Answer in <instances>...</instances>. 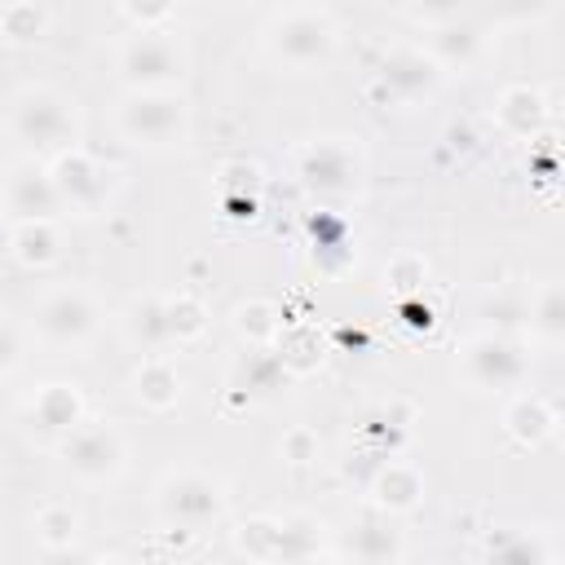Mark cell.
I'll return each instance as SVG.
<instances>
[{"label":"cell","mask_w":565,"mask_h":565,"mask_svg":"<svg viewBox=\"0 0 565 565\" xmlns=\"http://www.w3.org/2000/svg\"><path fill=\"white\" fill-rule=\"evenodd\" d=\"M13 132L40 150H57L75 141V119L66 110V102L49 88H26L13 102Z\"/></svg>","instance_id":"cell-1"},{"label":"cell","mask_w":565,"mask_h":565,"mask_svg":"<svg viewBox=\"0 0 565 565\" xmlns=\"http://www.w3.org/2000/svg\"><path fill=\"white\" fill-rule=\"evenodd\" d=\"M331 44H335V31H331V22H327L322 13H313V9H296V13H287V18H278V22L269 26V49H274V57H282L287 66L327 62Z\"/></svg>","instance_id":"cell-2"},{"label":"cell","mask_w":565,"mask_h":565,"mask_svg":"<svg viewBox=\"0 0 565 565\" xmlns=\"http://www.w3.org/2000/svg\"><path fill=\"white\" fill-rule=\"evenodd\" d=\"M159 512L168 525H181V530H203L207 521H216L221 512V490L199 477V472H181V477H168L159 486Z\"/></svg>","instance_id":"cell-3"},{"label":"cell","mask_w":565,"mask_h":565,"mask_svg":"<svg viewBox=\"0 0 565 565\" xmlns=\"http://www.w3.org/2000/svg\"><path fill=\"white\" fill-rule=\"evenodd\" d=\"M119 71L141 93L146 88H163V84H172L181 75V49L172 40H163V35H137V40L124 44Z\"/></svg>","instance_id":"cell-4"},{"label":"cell","mask_w":565,"mask_h":565,"mask_svg":"<svg viewBox=\"0 0 565 565\" xmlns=\"http://www.w3.org/2000/svg\"><path fill=\"white\" fill-rule=\"evenodd\" d=\"M124 132L132 141H146V146H168L185 132V106L177 97H163V93H141L124 106L119 115Z\"/></svg>","instance_id":"cell-5"},{"label":"cell","mask_w":565,"mask_h":565,"mask_svg":"<svg viewBox=\"0 0 565 565\" xmlns=\"http://www.w3.org/2000/svg\"><path fill=\"white\" fill-rule=\"evenodd\" d=\"M35 327H40V335H44L49 344H79V340L93 335L97 309L88 305L84 291H57V296H49V300L40 305Z\"/></svg>","instance_id":"cell-6"},{"label":"cell","mask_w":565,"mask_h":565,"mask_svg":"<svg viewBox=\"0 0 565 565\" xmlns=\"http://www.w3.org/2000/svg\"><path fill=\"white\" fill-rule=\"evenodd\" d=\"M66 463L71 472L88 477V481H102V477H115L119 463H124V446L110 428H71L66 433Z\"/></svg>","instance_id":"cell-7"},{"label":"cell","mask_w":565,"mask_h":565,"mask_svg":"<svg viewBox=\"0 0 565 565\" xmlns=\"http://www.w3.org/2000/svg\"><path fill=\"white\" fill-rule=\"evenodd\" d=\"M53 185H57V199L62 203H71V207H79V212H93L97 203H102V194H106V181H102V168L88 159V154H79V150H62L57 159H53Z\"/></svg>","instance_id":"cell-8"},{"label":"cell","mask_w":565,"mask_h":565,"mask_svg":"<svg viewBox=\"0 0 565 565\" xmlns=\"http://www.w3.org/2000/svg\"><path fill=\"white\" fill-rule=\"evenodd\" d=\"M521 371H525V358H521L516 344H503V340H490L486 335V340H477L468 349V375L481 388H503V384L521 380Z\"/></svg>","instance_id":"cell-9"},{"label":"cell","mask_w":565,"mask_h":565,"mask_svg":"<svg viewBox=\"0 0 565 565\" xmlns=\"http://www.w3.org/2000/svg\"><path fill=\"white\" fill-rule=\"evenodd\" d=\"M9 207H13L18 216H26V221H49V216L62 207L53 177H49V172H35L31 163L18 168V172L9 177Z\"/></svg>","instance_id":"cell-10"},{"label":"cell","mask_w":565,"mask_h":565,"mask_svg":"<svg viewBox=\"0 0 565 565\" xmlns=\"http://www.w3.org/2000/svg\"><path fill=\"white\" fill-rule=\"evenodd\" d=\"M300 177H305V185H318V190H349L353 177H358V163H353V154L344 146L318 141V146L305 150Z\"/></svg>","instance_id":"cell-11"},{"label":"cell","mask_w":565,"mask_h":565,"mask_svg":"<svg viewBox=\"0 0 565 565\" xmlns=\"http://www.w3.org/2000/svg\"><path fill=\"white\" fill-rule=\"evenodd\" d=\"M35 424L44 433H71L79 424V397L66 388V384H49L40 397H35Z\"/></svg>","instance_id":"cell-12"},{"label":"cell","mask_w":565,"mask_h":565,"mask_svg":"<svg viewBox=\"0 0 565 565\" xmlns=\"http://www.w3.org/2000/svg\"><path fill=\"white\" fill-rule=\"evenodd\" d=\"M380 79H384L388 88H397V93H419V88L433 84V62L419 57V53H411V49H402V53L384 57Z\"/></svg>","instance_id":"cell-13"},{"label":"cell","mask_w":565,"mask_h":565,"mask_svg":"<svg viewBox=\"0 0 565 565\" xmlns=\"http://www.w3.org/2000/svg\"><path fill=\"white\" fill-rule=\"evenodd\" d=\"M177 393H181V380H177V371L168 362L154 358V362H146L137 371V397H146L150 406H172Z\"/></svg>","instance_id":"cell-14"},{"label":"cell","mask_w":565,"mask_h":565,"mask_svg":"<svg viewBox=\"0 0 565 565\" xmlns=\"http://www.w3.org/2000/svg\"><path fill=\"white\" fill-rule=\"evenodd\" d=\"M309 552H318V539H313L309 521H278L274 525L269 556H309Z\"/></svg>","instance_id":"cell-15"},{"label":"cell","mask_w":565,"mask_h":565,"mask_svg":"<svg viewBox=\"0 0 565 565\" xmlns=\"http://www.w3.org/2000/svg\"><path fill=\"white\" fill-rule=\"evenodd\" d=\"M13 243H18V256H22L26 265H49V260L57 256V238H53V230H49L44 221H26Z\"/></svg>","instance_id":"cell-16"},{"label":"cell","mask_w":565,"mask_h":565,"mask_svg":"<svg viewBox=\"0 0 565 565\" xmlns=\"http://www.w3.org/2000/svg\"><path fill=\"white\" fill-rule=\"evenodd\" d=\"M375 490H380V503L384 508H411L419 499V477L411 468H388Z\"/></svg>","instance_id":"cell-17"},{"label":"cell","mask_w":565,"mask_h":565,"mask_svg":"<svg viewBox=\"0 0 565 565\" xmlns=\"http://www.w3.org/2000/svg\"><path fill=\"white\" fill-rule=\"evenodd\" d=\"M349 547H353V556H362V561H384V556H397V539H393V530H375V525L353 530Z\"/></svg>","instance_id":"cell-18"},{"label":"cell","mask_w":565,"mask_h":565,"mask_svg":"<svg viewBox=\"0 0 565 565\" xmlns=\"http://www.w3.org/2000/svg\"><path fill=\"white\" fill-rule=\"evenodd\" d=\"M508 424H512V433H516V437L539 441V437L547 433L552 415L543 411V402H516V406H512V415H508Z\"/></svg>","instance_id":"cell-19"},{"label":"cell","mask_w":565,"mask_h":565,"mask_svg":"<svg viewBox=\"0 0 565 565\" xmlns=\"http://www.w3.org/2000/svg\"><path fill=\"white\" fill-rule=\"evenodd\" d=\"M40 539H44L49 547L71 543V539H75V516H71L66 508H49V512L40 516Z\"/></svg>","instance_id":"cell-20"},{"label":"cell","mask_w":565,"mask_h":565,"mask_svg":"<svg viewBox=\"0 0 565 565\" xmlns=\"http://www.w3.org/2000/svg\"><path fill=\"white\" fill-rule=\"evenodd\" d=\"M4 31H9L13 40H31V35L40 31V13L26 9V4H18L13 13H4Z\"/></svg>","instance_id":"cell-21"},{"label":"cell","mask_w":565,"mask_h":565,"mask_svg":"<svg viewBox=\"0 0 565 565\" xmlns=\"http://www.w3.org/2000/svg\"><path fill=\"white\" fill-rule=\"evenodd\" d=\"M455 35H459V40H446V35L437 31V35H433V49H446L450 57H468V53H472V44H477V35H472L468 26H459Z\"/></svg>","instance_id":"cell-22"},{"label":"cell","mask_w":565,"mask_h":565,"mask_svg":"<svg viewBox=\"0 0 565 565\" xmlns=\"http://www.w3.org/2000/svg\"><path fill=\"white\" fill-rule=\"evenodd\" d=\"M539 322H543V331H547V335H556V331H561V296H556V291H547V296H543Z\"/></svg>","instance_id":"cell-23"},{"label":"cell","mask_w":565,"mask_h":565,"mask_svg":"<svg viewBox=\"0 0 565 565\" xmlns=\"http://www.w3.org/2000/svg\"><path fill=\"white\" fill-rule=\"evenodd\" d=\"M141 22H154V18H163L168 9H172V0H124Z\"/></svg>","instance_id":"cell-24"},{"label":"cell","mask_w":565,"mask_h":565,"mask_svg":"<svg viewBox=\"0 0 565 565\" xmlns=\"http://www.w3.org/2000/svg\"><path fill=\"white\" fill-rule=\"evenodd\" d=\"M287 450L296 455V463H305V459H313V455H309V433H291V441H287Z\"/></svg>","instance_id":"cell-25"},{"label":"cell","mask_w":565,"mask_h":565,"mask_svg":"<svg viewBox=\"0 0 565 565\" xmlns=\"http://www.w3.org/2000/svg\"><path fill=\"white\" fill-rule=\"evenodd\" d=\"M13 362V340H9V331L0 327V366H9Z\"/></svg>","instance_id":"cell-26"}]
</instances>
